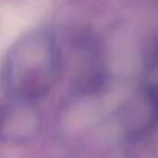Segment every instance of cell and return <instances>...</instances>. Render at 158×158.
I'll list each match as a JSON object with an SVG mask.
<instances>
[{
  "label": "cell",
  "instance_id": "cell-1",
  "mask_svg": "<svg viewBox=\"0 0 158 158\" xmlns=\"http://www.w3.org/2000/svg\"><path fill=\"white\" fill-rule=\"evenodd\" d=\"M65 68L56 31L36 27L20 34L0 60V89L8 96L39 102L57 85Z\"/></svg>",
  "mask_w": 158,
  "mask_h": 158
},
{
  "label": "cell",
  "instance_id": "cell-2",
  "mask_svg": "<svg viewBox=\"0 0 158 158\" xmlns=\"http://www.w3.org/2000/svg\"><path fill=\"white\" fill-rule=\"evenodd\" d=\"M42 116L37 102L8 96L0 101V141L23 143L37 135Z\"/></svg>",
  "mask_w": 158,
  "mask_h": 158
}]
</instances>
